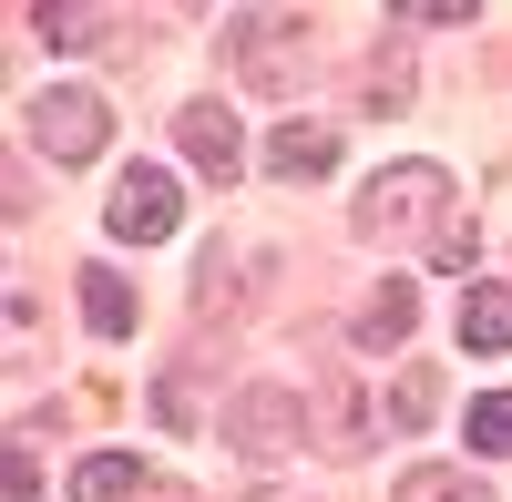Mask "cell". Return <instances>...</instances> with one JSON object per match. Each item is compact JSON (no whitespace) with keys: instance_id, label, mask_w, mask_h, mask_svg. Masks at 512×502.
Returning <instances> with one entry per match:
<instances>
[{"instance_id":"1","label":"cell","mask_w":512,"mask_h":502,"mask_svg":"<svg viewBox=\"0 0 512 502\" xmlns=\"http://www.w3.org/2000/svg\"><path fill=\"white\" fill-rule=\"evenodd\" d=\"M226 72L246 82V93H267V103L308 93V72H318V21H308V11H246V21L226 31Z\"/></svg>"},{"instance_id":"2","label":"cell","mask_w":512,"mask_h":502,"mask_svg":"<svg viewBox=\"0 0 512 502\" xmlns=\"http://www.w3.org/2000/svg\"><path fill=\"white\" fill-rule=\"evenodd\" d=\"M349 226L369 246H420V236H451V175L441 164H390V175H369Z\"/></svg>"},{"instance_id":"3","label":"cell","mask_w":512,"mask_h":502,"mask_svg":"<svg viewBox=\"0 0 512 502\" xmlns=\"http://www.w3.org/2000/svg\"><path fill=\"white\" fill-rule=\"evenodd\" d=\"M216 441L236 451V462L277 472V462H297V441H308V400H297V390H236L226 421H216Z\"/></svg>"},{"instance_id":"4","label":"cell","mask_w":512,"mask_h":502,"mask_svg":"<svg viewBox=\"0 0 512 502\" xmlns=\"http://www.w3.org/2000/svg\"><path fill=\"white\" fill-rule=\"evenodd\" d=\"M31 144L52 154V164H93V154L113 144V103L82 93V82H72V93H41V103H31Z\"/></svg>"},{"instance_id":"5","label":"cell","mask_w":512,"mask_h":502,"mask_svg":"<svg viewBox=\"0 0 512 502\" xmlns=\"http://www.w3.org/2000/svg\"><path fill=\"white\" fill-rule=\"evenodd\" d=\"M103 226L123 246H144V236H175L185 226V185L164 175V164H123V185L103 195Z\"/></svg>"},{"instance_id":"6","label":"cell","mask_w":512,"mask_h":502,"mask_svg":"<svg viewBox=\"0 0 512 502\" xmlns=\"http://www.w3.org/2000/svg\"><path fill=\"white\" fill-rule=\"evenodd\" d=\"M175 144L205 164V175H226V185H236V164H246V134H236L226 103H175Z\"/></svg>"},{"instance_id":"7","label":"cell","mask_w":512,"mask_h":502,"mask_svg":"<svg viewBox=\"0 0 512 502\" xmlns=\"http://www.w3.org/2000/svg\"><path fill=\"white\" fill-rule=\"evenodd\" d=\"M41 41H52V52H123L103 0H41Z\"/></svg>"},{"instance_id":"8","label":"cell","mask_w":512,"mask_h":502,"mask_svg":"<svg viewBox=\"0 0 512 502\" xmlns=\"http://www.w3.org/2000/svg\"><path fill=\"white\" fill-rule=\"evenodd\" d=\"M328 164H338V134H328V123H277V144H267V175L308 185V175H328Z\"/></svg>"},{"instance_id":"9","label":"cell","mask_w":512,"mask_h":502,"mask_svg":"<svg viewBox=\"0 0 512 502\" xmlns=\"http://www.w3.org/2000/svg\"><path fill=\"white\" fill-rule=\"evenodd\" d=\"M410 328H420V287H410V277H390V287L359 308V349H400Z\"/></svg>"},{"instance_id":"10","label":"cell","mask_w":512,"mask_h":502,"mask_svg":"<svg viewBox=\"0 0 512 502\" xmlns=\"http://www.w3.org/2000/svg\"><path fill=\"white\" fill-rule=\"evenodd\" d=\"M144 492V462L134 451H93V462L72 472V502H134Z\"/></svg>"},{"instance_id":"11","label":"cell","mask_w":512,"mask_h":502,"mask_svg":"<svg viewBox=\"0 0 512 502\" xmlns=\"http://www.w3.org/2000/svg\"><path fill=\"white\" fill-rule=\"evenodd\" d=\"M390 502H492V492H482L472 472H451V462H410Z\"/></svg>"},{"instance_id":"12","label":"cell","mask_w":512,"mask_h":502,"mask_svg":"<svg viewBox=\"0 0 512 502\" xmlns=\"http://www.w3.org/2000/svg\"><path fill=\"white\" fill-rule=\"evenodd\" d=\"M82 318H93L103 339H123V328H134V287H123L113 267H82Z\"/></svg>"},{"instance_id":"13","label":"cell","mask_w":512,"mask_h":502,"mask_svg":"<svg viewBox=\"0 0 512 502\" xmlns=\"http://www.w3.org/2000/svg\"><path fill=\"white\" fill-rule=\"evenodd\" d=\"M461 339L472 349H512V287H472V298H461Z\"/></svg>"},{"instance_id":"14","label":"cell","mask_w":512,"mask_h":502,"mask_svg":"<svg viewBox=\"0 0 512 502\" xmlns=\"http://www.w3.org/2000/svg\"><path fill=\"white\" fill-rule=\"evenodd\" d=\"M461 441H472L482 462H512V390H492V400H472V421H461Z\"/></svg>"},{"instance_id":"15","label":"cell","mask_w":512,"mask_h":502,"mask_svg":"<svg viewBox=\"0 0 512 502\" xmlns=\"http://www.w3.org/2000/svg\"><path fill=\"white\" fill-rule=\"evenodd\" d=\"M226 298H246L236 246H205V267H195V318H226Z\"/></svg>"},{"instance_id":"16","label":"cell","mask_w":512,"mask_h":502,"mask_svg":"<svg viewBox=\"0 0 512 502\" xmlns=\"http://www.w3.org/2000/svg\"><path fill=\"white\" fill-rule=\"evenodd\" d=\"M410 103V52H379L369 62V113H400Z\"/></svg>"},{"instance_id":"17","label":"cell","mask_w":512,"mask_h":502,"mask_svg":"<svg viewBox=\"0 0 512 502\" xmlns=\"http://www.w3.org/2000/svg\"><path fill=\"white\" fill-rule=\"evenodd\" d=\"M400 21H482V0H390Z\"/></svg>"},{"instance_id":"18","label":"cell","mask_w":512,"mask_h":502,"mask_svg":"<svg viewBox=\"0 0 512 502\" xmlns=\"http://www.w3.org/2000/svg\"><path fill=\"white\" fill-rule=\"evenodd\" d=\"M420 410H431V380H420V369H410V380L390 390V421H420Z\"/></svg>"},{"instance_id":"19","label":"cell","mask_w":512,"mask_h":502,"mask_svg":"<svg viewBox=\"0 0 512 502\" xmlns=\"http://www.w3.org/2000/svg\"><path fill=\"white\" fill-rule=\"evenodd\" d=\"M31 492H41V472H31V451L11 441V502H31Z\"/></svg>"}]
</instances>
